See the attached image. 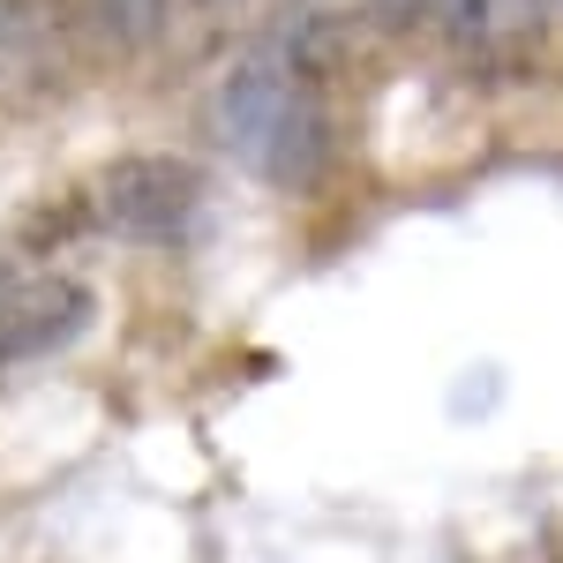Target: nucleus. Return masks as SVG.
Segmentation results:
<instances>
[{"instance_id": "6", "label": "nucleus", "mask_w": 563, "mask_h": 563, "mask_svg": "<svg viewBox=\"0 0 563 563\" xmlns=\"http://www.w3.org/2000/svg\"><path fill=\"white\" fill-rule=\"evenodd\" d=\"M90 15H98L106 45H121V53H143V45L166 38V23H174V0H90Z\"/></svg>"}, {"instance_id": "2", "label": "nucleus", "mask_w": 563, "mask_h": 563, "mask_svg": "<svg viewBox=\"0 0 563 563\" xmlns=\"http://www.w3.org/2000/svg\"><path fill=\"white\" fill-rule=\"evenodd\" d=\"M90 211L106 233L158 249V241H180L203 218V174L174 151H135V158H113L90 180Z\"/></svg>"}, {"instance_id": "3", "label": "nucleus", "mask_w": 563, "mask_h": 563, "mask_svg": "<svg viewBox=\"0 0 563 563\" xmlns=\"http://www.w3.org/2000/svg\"><path fill=\"white\" fill-rule=\"evenodd\" d=\"M376 8L443 45H459V53H474V60H519V53H533L541 23H549V0H376Z\"/></svg>"}, {"instance_id": "1", "label": "nucleus", "mask_w": 563, "mask_h": 563, "mask_svg": "<svg viewBox=\"0 0 563 563\" xmlns=\"http://www.w3.org/2000/svg\"><path fill=\"white\" fill-rule=\"evenodd\" d=\"M211 135L271 188H316L331 174V84L294 31L249 45L211 90Z\"/></svg>"}, {"instance_id": "4", "label": "nucleus", "mask_w": 563, "mask_h": 563, "mask_svg": "<svg viewBox=\"0 0 563 563\" xmlns=\"http://www.w3.org/2000/svg\"><path fill=\"white\" fill-rule=\"evenodd\" d=\"M90 323V294L76 278H38V271H0V368L60 353Z\"/></svg>"}, {"instance_id": "5", "label": "nucleus", "mask_w": 563, "mask_h": 563, "mask_svg": "<svg viewBox=\"0 0 563 563\" xmlns=\"http://www.w3.org/2000/svg\"><path fill=\"white\" fill-rule=\"evenodd\" d=\"M60 45V8L53 0H0V84L38 76V60Z\"/></svg>"}]
</instances>
